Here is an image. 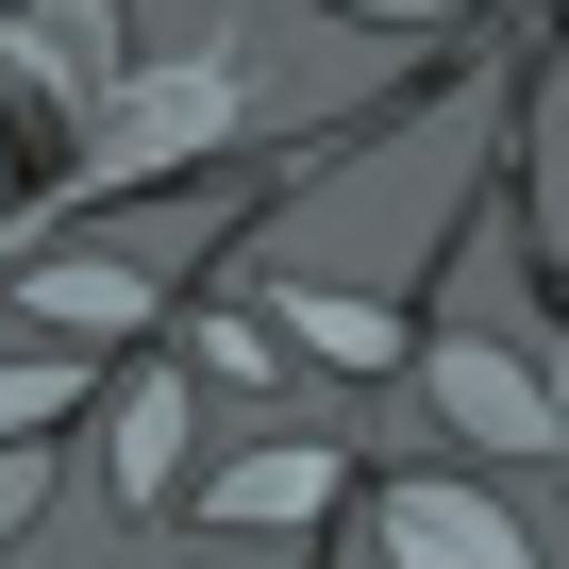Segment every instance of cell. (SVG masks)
I'll use <instances>...</instances> for the list:
<instances>
[{"mask_svg": "<svg viewBox=\"0 0 569 569\" xmlns=\"http://www.w3.org/2000/svg\"><path fill=\"white\" fill-rule=\"evenodd\" d=\"M336 18H386V34H419V18H469V0H336Z\"/></svg>", "mask_w": 569, "mask_h": 569, "instance_id": "11", "label": "cell"}, {"mask_svg": "<svg viewBox=\"0 0 569 569\" xmlns=\"http://www.w3.org/2000/svg\"><path fill=\"white\" fill-rule=\"evenodd\" d=\"M84 402V352H0V452H18V436H51Z\"/></svg>", "mask_w": 569, "mask_h": 569, "instance_id": "9", "label": "cell"}, {"mask_svg": "<svg viewBox=\"0 0 569 569\" xmlns=\"http://www.w3.org/2000/svg\"><path fill=\"white\" fill-rule=\"evenodd\" d=\"M386 552H402V569H536V552H519V519H502L486 486H436V469H419V486H386Z\"/></svg>", "mask_w": 569, "mask_h": 569, "instance_id": "2", "label": "cell"}, {"mask_svg": "<svg viewBox=\"0 0 569 569\" xmlns=\"http://www.w3.org/2000/svg\"><path fill=\"white\" fill-rule=\"evenodd\" d=\"M436 402H452L469 436H502V452H536V436H552V386H536L502 336H452V352H436Z\"/></svg>", "mask_w": 569, "mask_h": 569, "instance_id": "3", "label": "cell"}, {"mask_svg": "<svg viewBox=\"0 0 569 569\" xmlns=\"http://www.w3.org/2000/svg\"><path fill=\"white\" fill-rule=\"evenodd\" d=\"M118 486H134V502H168V486H184V369H151V386H134V419H118Z\"/></svg>", "mask_w": 569, "mask_h": 569, "instance_id": "7", "label": "cell"}, {"mask_svg": "<svg viewBox=\"0 0 569 569\" xmlns=\"http://www.w3.org/2000/svg\"><path fill=\"white\" fill-rule=\"evenodd\" d=\"M234 118H251V68H234V51H201V68H151V84H118V118H101V184H151V168L218 151Z\"/></svg>", "mask_w": 569, "mask_h": 569, "instance_id": "1", "label": "cell"}, {"mask_svg": "<svg viewBox=\"0 0 569 569\" xmlns=\"http://www.w3.org/2000/svg\"><path fill=\"white\" fill-rule=\"evenodd\" d=\"M284 336H302V352H352V369H402V319L386 302H336V284H284Z\"/></svg>", "mask_w": 569, "mask_h": 569, "instance_id": "8", "label": "cell"}, {"mask_svg": "<svg viewBox=\"0 0 569 569\" xmlns=\"http://www.w3.org/2000/svg\"><path fill=\"white\" fill-rule=\"evenodd\" d=\"M336 452H251V469H218V519H251V536H319L336 519Z\"/></svg>", "mask_w": 569, "mask_h": 569, "instance_id": "4", "label": "cell"}, {"mask_svg": "<svg viewBox=\"0 0 569 569\" xmlns=\"http://www.w3.org/2000/svg\"><path fill=\"white\" fill-rule=\"evenodd\" d=\"M552 402H569V352H552Z\"/></svg>", "mask_w": 569, "mask_h": 569, "instance_id": "12", "label": "cell"}, {"mask_svg": "<svg viewBox=\"0 0 569 569\" xmlns=\"http://www.w3.org/2000/svg\"><path fill=\"white\" fill-rule=\"evenodd\" d=\"M34 502H51V452L18 436V452H0V552H18V536H34Z\"/></svg>", "mask_w": 569, "mask_h": 569, "instance_id": "10", "label": "cell"}, {"mask_svg": "<svg viewBox=\"0 0 569 569\" xmlns=\"http://www.w3.org/2000/svg\"><path fill=\"white\" fill-rule=\"evenodd\" d=\"M34 319H51V336H134V319H151V268L68 251V268H34Z\"/></svg>", "mask_w": 569, "mask_h": 569, "instance_id": "5", "label": "cell"}, {"mask_svg": "<svg viewBox=\"0 0 569 569\" xmlns=\"http://www.w3.org/2000/svg\"><path fill=\"white\" fill-rule=\"evenodd\" d=\"M18 34H34L84 101H118V0H18Z\"/></svg>", "mask_w": 569, "mask_h": 569, "instance_id": "6", "label": "cell"}]
</instances>
